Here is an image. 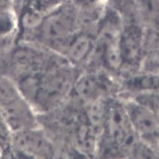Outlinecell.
<instances>
[{
  "mask_svg": "<svg viewBox=\"0 0 159 159\" xmlns=\"http://www.w3.org/2000/svg\"><path fill=\"white\" fill-rule=\"evenodd\" d=\"M13 131L0 112V150L2 158H10Z\"/></svg>",
  "mask_w": 159,
  "mask_h": 159,
  "instance_id": "obj_12",
  "label": "cell"
},
{
  "mask_svg": "<svg viewBox=\"0 0 159 159\" xmlns=\"http://www.w3.org/2000/svg\"><path fill=\"white\" fill-rule=\"evenodd\" d=\"M74 67L58 52L25 41H18L0 60V72L16 84L37 116L69 98L76 79Z\"/></svg>",
  "mask_w": 159,
  "mask_h": 159,
  "instance_id": "obj_1",
  "label": "cell"
},
{
  "mask_svg": "<svg viewBox=\"0 0 159 159\" xmlns=\"http://www.w3.org/2000/svg\"><path fill=\"white\" fill-rule=\"evenodd\" d=\"M2 158V152L1 150H0V158Z\"/></svg>",
  "mask_w": 159,
  "mask_h": 159,
  "instance_id": "obj_16",
  "label": "cell"
},
{
  "mask_svg": "<svg viewBox=\"0 0 159 159\" xmlns=\"http://www.w3.org/2000/svg\"><path fill=\"white\" fill-rule=\"evenodd\" d=\"M79 20L73 8H55L31 28L22 31L18 41L37 43L56 52L78 31Z\"/></svg>",
  "mask_w": 159,
  "mask_h": 159,
  "instance_id": "obj_2",
  "label": "cell"
},
{
  "mask_svg": "<svg viewBox=\"0 0 159 159\" xmlns=\"http://www.w3.org/2000/svg\"><path fill=\"white\" fill-rule=\"evenodd\" d=\"M57 157L54 143L39 126L13 131L10 158H53Z\"/></svg>",
  "mask_w": 159,
  "mask_h": 159,
  "instance_id": "obj_4",
  "label": "cell"
},
{
  "mask_svg": "<svg viewBox=\"0 0 159 159\" xmlns=\"http://www.w3.org/2000/svg\"><path fill=\"white\" fill-rule=\"evenodd\" d=\"M158 150H159V140H158Z\"/></svg>",
  "mask_w": 159,
  "mask_h": 159,
  "instance_id": "obj_17",
  "label": "cell"
},
{
  "mask_svg": "<svg viewBox=\"0 0 159 159\" xmlns=\"http://www.w3.org/2000/svg\"><path fill=\"white\" fill-rule=\"evenodd\" d=\"M0 112L13 131L39 125L38 116L16 84L0 72Z\"/></svg>",
  "mask_w": 159,
  "mask_h": 159,
  "instance_id": "obj_3",
  "label": "cell"
},
{
  "mask_svg": "<svg viewBox=\"0 0 159 159\" xmlns=\"http://www.w3.org/2000/svg\"><path fill=\"white\" fill-rule=\"evenodd\" d=\"M74 1L78 4L80 5H88L90 4H93L95 2H96L98 0H74Z\"/></svg>",
  "mask_w": 159,
  "mask_h": 159,
  "instance_id": "obj_15",
  "label": "cell"
},
{
  "mask_svg": "<svg viewBox=\"0 0 159 159\" xmlns=\"http://www.w3.org/2000/svg\"><path fill=\"white\" fill-rule=\"evenodd\" d=\"M122 101L136 135L142 142L159 152V118L151 110L133 98Z\"/></svg>",
  "mask_w": 159,
  "mask_h": 159,
  "instance_id": "obj_5",
  "label": "cell"
},
{
  "mask_svg": "<svg viewBox=\"0 0 159 159\" xmlns=\"http://www.w3.org/2000/svg\"><path fill=\"white\" fill-rule=\"evenodd\" d=\"M136 5L143 20L159 30V0H136Z\"/></svg>",
  "mask_w": 159,
  "mask_h": 159,
  "instance_id": "obj_11",
  "label": "cell"
},
{
  "mask_svg": "<svg viewBox=\"0 0 159 159\" xmlns=\"http://www.w3.org/2000/svg\"><path fill=\"white\" fill-rule=\"evenodd\" d=\"M95 38L88 34L77 32L57 51L74 67L87 61L93 55Z\"/></svg>",
  "mask_w": 159,
  "mask_h": 159,
  "instance_id": "obj_8",
  "label": "cell"
},
{
  "mask_svg": "<svg viewBox=\"0 0 159 159\" xmlns=\"http://www.w3.org/2000/svg\"><path fill=\"white\" fill-rule=\"evenodd\" d=\"M20 23L18 18L10 10L0 11V60L18 42Z\"/></svg>",
  "mask_w": 159,
  "mask_h": 159,
  "instance_id": "obj_9",
  "label": "cell"
},
{
  "mask_svg": "<svg viewBox=\"0 0 159 159\" xmlns=\"http://www.w3.org/2000/svg\"><path fill=\"white\" fill-rule=\"evenodd\" d=\"M125 89L134 94L159 91V72L144 71L125 78Z\"/></svg>",
  "mask_w": 159,
  "mask_h": 159,
  "instance_id": "obj_10",
  "label": "cell"
},
{
  "mask_svg": "<svg viewBox=\"0 0 159 159\" xmlns=\"http://www.w3.org/2000/svg\"><path fill=\"white\" fill-rule=\"evenodd\" d=\"M145 32L140 26H123L119 39L123 67L141 66L144 57Z\"/></svg>",
  "mask_w": 159,
  "mask_h": 159,
  "instance_id": "obj_6",
  "label": "cell"
},
{
  "mask_svg": "<svg viewBox=\"0 0 159 159\" xmlns=\"http://www.w3.org/2000/svg\"><path fill=\"white\" fill-rule=\"evenodd\" d=\"M133 99L148 108L159 118V91L136 94Z\"/></svg>",
  "mask_w": 159,
  "mask_h": 159,
  "instance_id": "obj_13",
  "label": "cell"
},
{
  "mask_svg": "<svg viewBox=\"0 0 159 159\" xmlns=\"http://www.w3.org/2000/svg\"><path fill=\"white\" fill-rule=\"evenodd\" d=\"M105 75L87 72L76 77L71 93L86 104L95 100L109 98L111 81Z\"/></svg>",
  "mask_w": 159,
  "mask_h": 159,
  "instance_id": "obj_7",
  "label": "cell"
},
{
  "mask_svg": "<svg viewBox=\"0 0 159 159\" xmlns=\"http://www.w3.org/2000/svg\"><path fill=\"white\" fill-rule=\"evenodd\" d=\"M11 3V0H0V11L10 10L8 5Z\"/></svg>",
  "mask_w": 159,
  "mask_h": 159,
  "instance_id": "obj_14",
  "label": "cell"
}]
</instances>
